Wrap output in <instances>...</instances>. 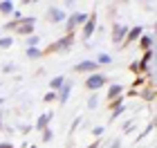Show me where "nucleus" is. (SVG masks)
Instances as JSON below:
<instances>
[{
    "instance_id": "1",
    "label": "nucleus",
    "mask_w": 157,
    "mask_h": 148,
    "mask_svg": "<svg viewBox=\"0 0 157 148\" xmlns=\"http://www.w3.org/2000/svg\"><path fill=\"white\" fill-rule=\"evenodd\" d=\"M108 76L103 72H92L88 74V79H85V90H90V92H97V90H101L103 85H108Z\"/></svg>"
},
{
    "instance_id": "2",
    "label": "nucleus",
    "mask_w": 157,
    "mask_h": 148,
    "mask_svg": "<svg viewBox=\"0 0 157 148\" xmlns=\"http://www.w3.org/2000/svg\"><path fill=\"white\" fill-rule=\"evenodd\" d=\"M85 20H88V13H83V11H72V13L65 18V29H67V34H72L76 27H81Z\"/></svg>"
},
{
    "instance_id": "3",
    "label": "nucleus",
    "mask_w": 157,
    "mask_h": 148,
    "mask_svg": "<svg viewBox=\"0 0 157 148\" xmlns=\"http://www.w3.org/2000/svg\"><path fill=\"white\" fill-rule=\"evenodd\" d=\"M94 32H97V11H92L90 16H88V20L81 25V36H83V40H90L92 36H94Z\"/></svg>"
},
{
    "instance_id": "4",
    "label": "nucleus",
    "mask_w": 157,
    "mask_h": 148,
    "mask_svg": "<svg viewBox=\"0 0 157 148\" xmlns=\"http://www.w3.org/2000/svg\"><path fill=\"white\" fill-rule=\"evenodd\" d=\"M34 27H36V18H34V16H25L23 20H20V23H18V27H16V34H18V36H32V34H34Z\"/></svg>"
},
{
    "instance_id": "5",
    "label": "nucleus",
    "mask_w": 157,
    "mask_h": 148,
    "mask_svg": "<svg viewBox=\"0 0 157 148\" xmlns=\"http://www.w3.org/2000/svg\"><path fill=\"white\" fill-rule=\"evenodd\" d=\"M144 34V25H135V27H128V34H126V38H124V47H128V45H132V43H137L139 40V36Z\"/></svg>"
},
{
    "instance_id": "6",
    "label": "nucleus",
    "mask_w": 157,
    "mask_h": 148,
    "mask_svg": "<svg viewBox=\"0 0 157 148\" xmlns=\"http://www.w3.org/2000/svg\"><path fill=\"white\" fill-rule=\"evenodd\" d=\"M72 88H74V81H72V79H67V81L61 85V90L56 92V101H59L61 105H65V103H67L70 94H72Z\"/></svg>"
},
{
    "instance_id": "7",
    "label": "nucleus",
    "mask_w": 157,
    "mask_h": 148,
    "mask_svg": "<svg viewBox=\"0 0 157 148\" xmlns=\"http://www.w3.org/2000/svg\"><path fill=\"white\" fill-rule=\"evenodd\" d=\"M65 18H67V13L61 9V7H49L47 9V20L52 25H61V23H65Z\"/></svg>"
},
{
    "instance_id": "8",
    "label": "nucleus",
    "mask_w": 157,
    "mask_h": 148,
    "mask_svg": "<svg viewBox=\"0 0 157 148\" xmlns=\"http://www.w3.org/2000/svg\"><path fill=\"white\" fill-rule=\"evenodd\" d=\"M126 34H128V25L115 23V25H112V43L121 45V43H124V38H126Z\"/></svg>"
},
{
    "instance_id": "9",
    "label": "nucleus",
    "mask_w": 157,
    "mask_h": 148,
    "mask_svg": "<svg viewBox=\"0 0 157 148\" xmlns=\"http://www.w3.org/2000/svg\"><path fill=\"white\" fill-rule=\"evenodd\" d=\"M72 43H74V32H72V34H65L61 40H56V45H49L47 52H56V49H70V47H72Z\"/></svg>"
},
{
    "instance_id": "10",
    "label": "nucleus",
    "mask_w": 157,
    "mask_h": 148,
    "mask_svg": "<svg viewBox=\"0 0 157 148\" xmlns=\"http://www.w3.org/2000/svg\"><path fill=\"white\" fill-rule=\"evenodd\" d=\"M52 119H54V112H43V115L36 119V121H34V130H45L49 123H52Z\"/></svg>"
},
{
    "instance_id": "11",
    "label": "nucleus",
    "mask_w": 157,
    "mask_h": 148,
    "mask_svg": "<svg viewBox=\"0 0 157 148\" xmlns=\"http://www.w3.org/2000/svg\"><path fill=\"white\" fill-rule=\"evenodd\" d=\"M137 45L141 52H148V49H155V38H153V34H141L139 40H137Z\"/></svg>"
},
{
    "instance_id": "12",
    "label": "nucleus",
    "mask_w": 157,
    "mask_h": 148,
    "mask_svg": "<svg viewBox=\"0 0 157 148\" xmlns=\"http://www.w3.org/2000/svg\"><path fill=\"white\" fill-rule=\"evenodd\" d=\"M121 94H124V83H110L108 92H105V99H108V101H115Z\"/></svg>"
},
{
    "instance_id": "13",
    "label": "nucleus",
    "mask_w": 157,
    "mask_h": 148,
    "mask_svg": "<svg viewBox=\"0 0 157 148\" xmlns=\"http://www.w3.org/2000/svg\"><path fill=\"white\" fill-rule=\"evenodd\" d=\"M97 70H99V65L94 61H81V63L74 65V72H88V74H92V72H97Z\"/></svg>"
},
{
    "instance_id": "14",
    "label": "nucleus",
    "mask_w": 157,
    "mask_h": 148,
    "mask_svg": "<svg viewBox=\"0 0 157 148\" xmlns=\"http://www.w3.org/2000/svg\"><path fill=\"white\" fill-rule=\"evenodd\" d=\"M13 11H16V2H13V0H0V13L11 16Z\"/></svg>"
},
{
    "instance_id": "15",
    "label": "nucleus",
    "mask_w": 157,
    "mask_h": 148,
    "mask_svg": "<svg viewBox=\"0 0 157 148\" xmlns=\"http://www.w3.org/2000/svg\"><path fill=\"white\" fill-rule=\"evenodd\" d=\"M67 81V76H54V79H49V90H52V92H59V90H61V85H63V83H65Z\"/></svg>"
},
{
    "instance_id": "16",
    "label": "nucleus",
    "mask_w": 157,
    "mask_h": 148,
    "mask_svg": "<svg viewBox=\"0 0 157 148\" xmlns=\"http://www.w3.org/2000/svg\"><path fill=\"white\" fill-rule=\"evenodd\" d=\"M25 54H27V59H29V61H36V59H40V56H43V49H40V47H27Z\"/></svg>"
},
{
    "instance_id": "17",
    "label": "nucleus",
    "mask_w": 157,
    "mask_h": 148,
    "mask_svg": "<svg viewBox=\"0 0 157 148\" xmlns=\"http://www.w3.org/2000/svg\"><path fill=\"white\" fill-rule=\"evenodd\" d=\"M97 65H110L112 63V56L110 54H105V52H101V54H97Z\"/></svg>"
},
{
    "instance_id": "18",
    "label": "nucleus",
    "mask_w": 157,
    "mask_h": 148,
    "mask_svg": "<svg viewBox=\"0 0 157 148\" xmlns=\"http://www.w3.org/2000/svg\"><path fill=\"white\" fill-rule=\"evenodd\" d=\"M25 45H27V47H38V45H40V36H38V34L27 36V38H25Z\"/></svg>"
},
{
    "instance_id": "19",
    "label": "nucleus",
    "mask_w": 157,
    "mask_h": 148,
    "mask_svg": "<svg viewBox=\"0 0 157 148\" xmlns=\"http://www.w3.org/2000/svg\"><path fill=\"white\" fill-rule=\"evenodd\" d=\"M43 132V144H49V142H52V139H54V130H52V126H47V128L45 130H40Z\"/></svg>"
},
{
    "instance_id": "20",
    "label": "nucleus",
    "mask_w": 157,
    "mask_h": 148,
    "mask_svg": "<svg viewBox=\"0 0 157 148\" xmlns=\"http://www.w3.org/2000/svg\"><path fill=\"white\" fill-rule=\"evenodd\" d=\"M16 40H13V36H0V49H9Z\"/></svg>"
},
{
    "instance_id": "21",
    "label": "nucleus",
    "mask_w": 157,
    "mask_h": 148,
    "mask_svg": "<svg viewBox=\"0 0 157 148\" xmlns=\"http://www.w3.org/2000/svg\"><path fill=\"white\" fill-rule=\"evenodd\" d=\"M97 105H99V97H97V94H92V97L88 99V110H94Z\"/></svg>"
},
{
    "instance_id": "22",
    "label": "nucleus",
    "mask_w": 157,
    "mask_h": 148,
    "mask_svg": "<svg viewBox=\"0 0 157 148\" xmlns=\"http://www.w3.org/2000/svg\"><path fill=\"white\" fill-rule=\"evenodd\" d=\"M43 101H45V103H52V101H56V92H52V90H49V92H45Z\"/></svg>"
},
{
    "instance_id": "23",
    "label": "nucleus",
    "mask_w": 157,
    "mask_h": 148,
    "mask_svg": "<svg viewBox=\"0 0 157 148\" xmlns=\"http://www.w3.org/2000/svg\"><path fill=\"white\" fill-rule=\"evenodd\" d=\"M135 123H137L135 119H130V121H126V123H124V130H121V132H124V135H126V132H130V130L135 128Z\"/></svg>"
},
{
    "instance_id": "24",
    "label": "nucleus",
    "mask_w": 157,
    "mask_h": 148,
    "mask_svg": "<svg viewBox=\"0 0 157 148\" xmlns=\"http://www.w3.org/2000/svg\"><path fill=\"white\" fill-rule=\"evenodd\" d=\"M103 132H105V128H103V126H94V128H92V135H94L97 139H99V137H101V135H103Z\"/></svg>"
},
{
    "instance_id": "25",
    "label": "nucleus",
    "mask_w": 157,
    "mask_h": 148,
    "mask_svg": "<svg viewBox=\"0 0 157 148\" xmlns=\"http://www.w3.org/2000/svg\"><path fill=\"white\" fill-rule=\"evenodd\" d=\"M153 128H155V123L151 121V123H148V128L144 130V132H141V135H139V142H141V139H144V137H148V135H151V132H153Z\"/></svg>"
},
{
    "instance_id": "26",
    "label": "nucleus",
    "mask_w": 157,
    "mask_h": 148,
    "mask_svg": "<svg viewBox=\"0 0 157 148\" xmlns=\"http://www.w3.org/2000/svg\"><path fill=\"white\" fill-rule=\"evenodd\" d=\"M124 110H126V105H119V108H112V119H117V117H119V115H121Z\"/></svg>"
},
{
    "instance_id": "27",
    "label": "nucleus",
    "mask_w": 157,
    "mask_h": 148,
    "mask_svg": "<svg viewBox=\"0 0 157 148\" xmlns=\"http://www.w3.org/2000/svg\"><path fill=\"white\" fill-rule=\"evenodd\" d=\"M2 72H13V65H11V63H7V65L2 67Z\"/></svg>"
},
{
    "instance_id": "28",
    "label": "nucleus",
    "mask_w": 157,
    "mask_h": 148,
    "mask_svg": "<svg viewBox=\"0 0 157 148\" xmlns=\"http://www.w3.org/2000/svg\"><path fill=\"white\" fill-rule=\"evenodd\" d=\"M119 146H121V139H115V142L110 144V148H119Z\"/></svg>"
},
{
    "instance_id": "29",
    "label": "nucleus",
    "mask_w": 157,
    "mask_h": 148,
    "mask_svg": "<svg viewBox=\"0 0 157 148\" xmlns=\"http://www.w3.org/2000/svg\"><path fill=\"white\" fill-rule=\"evenodd\" d=\"M0 148H13V144H11V142H2V144H0Z\"/></svg>"
},
{
    "instance_id": "30",
    "label": "nucleus",
    "mask_w": 157,
    "mask_h": 148,
    "mask_svg": "<svg viewBox=\"0 0 157 148\" xmlns=\"http://www.w3.org/2000/svg\"><path fill=\"white\" fill-rule=\"evenodd\" d=\"M88 148H101V142H94V144H90Z\"/></svg>"
},
{
    "instance_id": "31",
    "label": "nucleus",
    "mask_w": 157,
    "mask_h": 148,
    "mask_svg": "<svg viewBox=\"0 0 157 148\" xmlns=\"http://www.w3.org/2000/svg\"><path fill=\"white\" fill-rule=\"evenodd\" d=\"M0 130H2V112H0Z\"/></svg>"
},
{
    "instance_id": "32",
    "label": "nucleus",
    "mask_w": 157,
    "mask_h": 148,
    "mask_svg": "<svg viewBox=\"0 0 157 148\" xmlns=\"http://www.w3.org/2000/svg\"><path fill=\"white\" fill-rule=\"evenodd\" d=\"M2 101H5V99H2V97H0V105H2Z\"/></svg>"
},
{
    "instance_id": "33",
    "label": "nucleus",
    "mask_w": 157,
    "mask_h": 148,
    "mask_svg": "<svg viewBox=\"0 0 157 148\" xmlns=\"http://www.w3.org/2000/svg\"><path fill=\"white\" fill-rule=\"evenodd\" d=\"M29 148H36V146H29Z\"/></svg>"
},
{
    "instance_id": "34",
    "label": "nucleus",
    "mask_w": 157,
    "mask_h": 148,
    "mask_svg": "<svg viewBox=\"0 0 157 148\" xmlns=\"http://www.w3.org/2000/svg\"><path fill=\"white\" fill-rule=\"evenodd\" d=\"M0 85H2V83H0Z\"/></svg>"
}]
</instances>
